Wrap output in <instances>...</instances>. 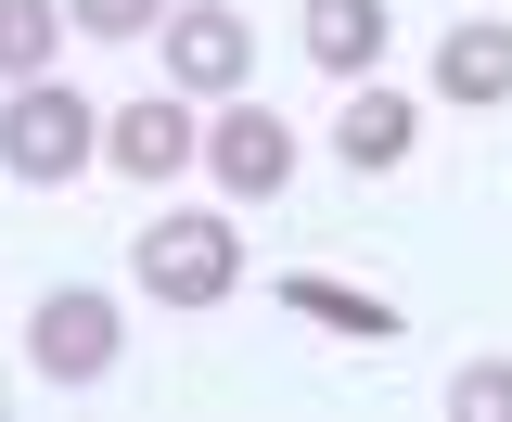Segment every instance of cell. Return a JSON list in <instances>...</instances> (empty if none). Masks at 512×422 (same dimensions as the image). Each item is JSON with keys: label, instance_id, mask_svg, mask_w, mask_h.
Here are the masks:
<instances>
[{"label": "cell", "instance_id": "6da1fadb", "mask_svg": "<svg viewBox=\"0 0 512 422\" xmlns=\"http://www.w3.org/2000/svg\"><path fill=\"white\" fill-rule=\"evenodd\" d=\"M231 282H244V231H231L218 205L141 218V295L154 307H231Z\"/></svg>", "mask_w": 512, "mask_h": 422}, {"label": "cell", "instance_id": "7a4b0ae2", "mask_svg": "<svg viewBox=\"0 0 512 422\" xmlns=\"http://www.w3.org/2000/svg\"><path fill=\"white\" fill-rule=\"evenodd\" d=\"M90 154H103V103H77L64 77H26V90L0 103V167L26 192H64Z\"/></svg>", "mask_w": 512, "mask_h": 422}, {"label": "cell", "instance_id": "3957f363", "mask_svg": "<svg viewBox=\"0 0 512 422\" xmlns=\"http://www.w3.org/2000/svg\"><path fill=\"white\" fill-rule=\"evenodd\" d=\"M128 359V320H116V295L103 282H64V295H39V320H26V371L39 384H103V371Z\"/></svg>", "mask_w": 512, "mask_h": 422}, {"label": "cell", "instance_id": "277c9868", "mask_svg": "<svg viewBox=\"0 0 512 422\" xmlns=\"http://www.w3.org/2000/svg\"><path fill=\"white\" fill-rule=\"evenodd\" d=\"M167 77H180L192 103H231L256 77V26L218 13V0H180V13H167Z\"/></svg>", "mask_w": 512, "mask_h": 422}, {"label": "cell", "instance_id": "5b68a950", "mask_svg": "<svg viewBox=\"0 0 512 422\" xmlns=\"http://www.w3.org/2000/svg\"><path fill=\"white\" fill-rule=\"evenodd\" d=\"M205 180L231 192V205H269V192L295 180V128L269 116V103H231V116H205Z\"/></svg>", "mask_w": 512, "mask_h": 422}, {"label": "cell", "instance_id": "8992f818", "mask_svg": "<svg viewBox=\"0 0 512 422\" xmlns=\"http://www.w3.org/2000/svg\"><path fill=\"white\" fill-rule=\"evenodd\" d=\"M103 167H128L141 192H167L180 167H205V116L192 103H116L103 116Z\"/></svg>", "mask_w": 512, "mask_h": 422}, {"label": "cell", "instance_id": "52a82bcc", "mask_svg": "<svg viewBox=\"0 0 512 422\" xmlns=\"http://www.w3.org/2000/svg\"><path fill=\"white\" fill-rule=\"evenodd\" d=\"M436 90L461 103V116L512 103V26H500V13H461V26L436 39Z\"/></svg>", "mask_w": 512, "mask_h": 422}, {"label": "cell", "instance_id": "ba28073f", "mask_svg": "<svg viewBox=\"0 0 512 422\" xmlns=\"http://www.w3.org/2000/svg\"><path fill=\"white\" fill-rule=\"evenodd\" d=\"M410 141H423V103H410V90H372V77H359V103L333 116V154H346L359 180H384V167H410Z\"/></svg>", "mask_w": 512, "mask_h": 422}, {"label": "cell", "instance_id": "9c48e42d", "mask_svg": "<svg viewBox=\"0 0 512 422\" xmlns=\"http://www.w3.org/2000/svg\"><path fill=\"white\" fill-rule=\"evenodd\" d=\"M269 295H282V307H308L320 333H346V346H397V307H384V295H359V282H320V269H282Z\"/></svg>", "mask_w": 512, "mask_h": 422}, {"label": "cell", "instance_id": "30bf717a", "mask_svg": "<svg viewBox=\"0 0 512 422\" xmlns=\"http://www.w3.org/2000/svg\"><path fill=\"white\" fill-rule=\"evenodd\" d=\"M295 39H308L320 77H372V64H384V0H308Z\"/></svg>", "mask_w": 512, "mask_h": 422}, {"label": "cell", "instance_id": "8fae6325", "mask_svg": "<svg viewBox=\"0 0 512 422\" xmlns=\"http://www.w3.org/2000/svg\"><path fill=\"white\" fill-rule=\"evenodd\" d=\"M52 26H64V0H0V90L52 77Z\"/></svg>", "mask_w": 512, "mask_h": 422}, {"label": "cell", "instance_id": "7c38bea8", "mask_svg": "<svg viewBox=\"0 0 512 422\" xmlns=\"http://www.w3.org/2000/svg\"><path fill=\"white\" fill-rule=\"evenodd\" d=\"M448 410L461 422H512V359H461L448 371Z\"/></svg>", "mask_w": 512, "mask_h": 422}, {"label": "cell", "instance_id": "4fadbf2b", "mask_svg": "<svg viewBox=\"0 0 512 422\" xmlns=\"http://www.w3.org/2000/svg\"><path fill=\"white\" fill-rule=\"evenodd\" d=\"M180 0H64V26L77 39H141V26H167Z\"/></svg>", "mask_w": 512, "mask_h": 422}]
</instances>
